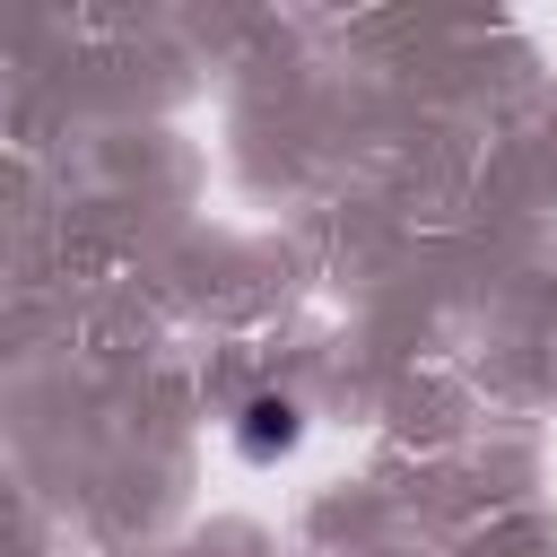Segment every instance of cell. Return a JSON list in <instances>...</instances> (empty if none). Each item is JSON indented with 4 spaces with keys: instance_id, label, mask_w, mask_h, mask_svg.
I'll return each mask as SVG.
<instances>
[{
    "instance_id": "cell-1",
    "label": "cell",
    "mask_w": 557,
    "mask_h": 557,
    "mask_svg": "<svg viewBox=\"0 0 557 557\" xmlns=\"http://www.w3.org/2000/svg\"><path fill=\"white\" fill-rule=\"evenodd\" d=\"M296 435H305V409H296L287 392H252V400H244V418H235L244 461H278V453H296Z\"/></svg>"
}]
</instances>
